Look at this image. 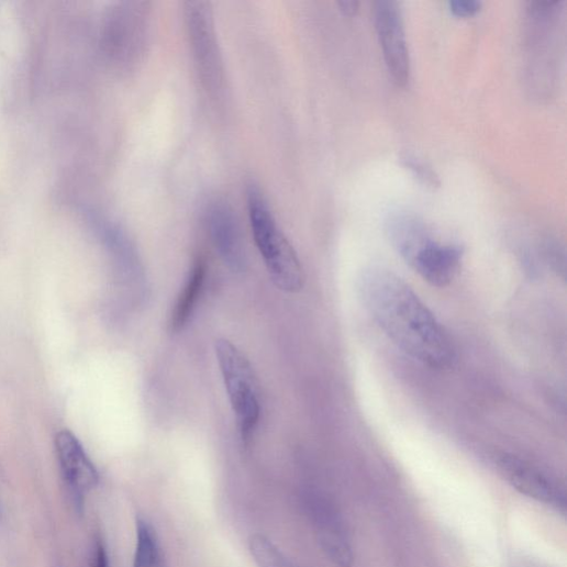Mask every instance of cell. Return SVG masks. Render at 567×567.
Instances as JSON below:
<instances>
[{
	"label": "cell",
	"instance_id": "5bb4252c",
	"mask_svg": "<svg viewBox=\"0 0 567 567\" xmlns=\"http://www.w3.org/2000/svg\"><path fill=\"white\" fill-rule=\"evenodd\" d=\"M449 9L455 16L468 19L479 13L481 3L477 0H453L449 3Z\"/></svg>",
	"mask_w": 567,
	"mask_h": 567
},
{
	"label": "cell",
	"instance_id": "9c48e42d",
	"mask_svg": "<svg viewBox=\"0 0 567 567\" xmlns=\"http://www.w3.org/2000/svg\"><path fill=\"white\" fill-rule=\"evenodd\" d=\"M499 468L504 478L520 493L557 510H565L564 490L540 469L518 457L508 455L499 459Z\"/></svg>",
	"mask_w": 567,
	"mask_h": 567
},
{
	"label": "cell",
	"instance_id": "8992f818",
	"mask_svg": "<svg viewBox=\"0 0 567 567\" xmlns=\"http://www.w3.org/2000/svg\"><path fill=\"white\" fill-rule=\"evenodd\" d=\"M187 22L193 55L201 77L209 87L218 88L222 80V66L208 4L201 2L189 3Z\"/></svg>",
	"mask_w": 567,
	"mask_h": 567
},
{
	"label": "cell",
	"instance_id": "30bf717a",
	"mask_svg": "<svg viewBox=\"0 0 567 567\" xmlns=\"http://www.w3.org/2000/svg\"><path fill=\"white\" fill-rule=\"evenodd\" d=\"M209 229L216 249L224 262L235 270H242L246 258L235 216L229 205L215 203L208 214Z\"/></svg>",
	"mask_w": 567,
	"mask_h": 567
},
{
	"label": "cell",
	"instance_id": "3957f363",
	"mask_svg": "<svg viewBox=\"0 0 567 567\" xmlns=\"http://www.w3.org/2000/svg\"><path fill=\"white\" fill-rule=\"evenodd\" d=\"M215 355L242 445L252 444L262 413L260 393L255 371L241 349L227 340L214 344Z\"/></svg>",
	"mask_w": 567,
	"mask_h": 567
},
{
	"label": "cell",
	"instance_id": "8fae6325",
	"mask_svg": "<svg viewBox=\"0 0 567 567\" xmlns=\"http://www.w3.org/2000/svg\"><path fill=\"white\" fill-rule=\"evenodd\" d=\"M207 263L204 259L199 258L190 271L185 290L173 312L170 321V329L173 332H180L189 322L203 291Z\"/></svg>",
	"mask_w": 567,
	"mask_h": 567
},
{
	"label": "cell",
	"instance_id": "7a4b0ae2",
	"mask_svg": "<svg viewBox=\"0 0 567 567\" xmlns=\"http://www.w3.org/2000/svg\"><path fill=\"white\" fill-rule=\"evenodd\" d=\"M246 198L253 237L270 280L282 292H301L305 276L296 249L278 227L260 190L249 186Z\"/></svg>",
	"mask_w": 567,
	"mask_h": 567
},
{
	"label": "cell",
	"instance_id": "7c38bea8",
	"mask_svg": "<svg viewBox=\"0 0 567 567\" xmlns=\"http://www.w3.org/2000/svg\"><path fill=\"white\" fill-rule=\"evenodd\" d=\"M133 567H165L164 555L154 526L145 519H136V546Z\"/></svg>",
	"mask_w": 567,
	"mask_h": 567
},
{
	"label": "cell",
	"instance_id": "ba28073f",
	"mask_svg": "<svg viewBox=\"0 0 567 567\" xmlns=\"http://www.w3.org/2000/svg\"><path fill=\"white\" fill-rule=\"evenodd\" d=\"M460 246L442 244L431 236L422 241L405 263L436 288H446L457 276L463 260Z\"/></svg>",
	"mask_w": 567,
	"mask_h": 567
},
{
	"label": "cell",
	"instance_id": "4fadbf2b",
	"mask_svg": "<svg viewBox=\"0 0 567 567\" xmlns=\"http://www.w3.org/2000/svg\"><path fill=\"white\" fill-rule=\"evenodd\" d=\"M401 160L404 167L408 168L423 184L431 187L440 186L438 178L427 166H424L422 163H419L415 158L410 156H404Z\"/></svg>",
	"mask_w": 567,
	"mask_h": 567
},
{
	"label": "cell",
	"instance_id": "2e32d148",
	"mask_svg": "<svg viewBox=\"0 0 567 567\" xmlns=\"http://www.w3.org/2000/svg\"><path fill=\"white\" fill-rule=\"evenodd\" d=\"M338 7L346 18H353L358 12L359 3L355 0H343V2H338Z\"/></svg>",
	"mask_w": 567,
	"mask_h": 567
},
{
	"label": "cell",
	"instance_id": "6da1fadb",
	"mask_svg": "<svg viewBox=\"0 0 567 567\" xmlns=\"http://www.w3.org/2000/svg\"><path fill=\"white\" fill-rule=\"evenodd\" d=\"M359 298L378 326L404 354L433 369H448L457 351L448 332L407 284L381 267L359 276Z\"/></svg>",
	"mask_w": 567,
	"mask_h": 567
},
{
	"label": "cell",
	"instance_id": "277c9868",
	"mask_svg": "<svg viewBox=\"0 0 567 567\" xmlns=\"http://www.w3.org/2000/svg\"><path fill=\"white\" fill-rule=\"evenodd\" d=\"M375 25L387 69L399 87L410 79V57L400 5L393 0L375 4Z\"/></svg>",
	"mask_w": 567,
	"mask_h": 567
},
{
	"label": "cell",
	"instance_id": "52a82bcc",
	"mask_svg": "<svg viewBox=\"0 0 567 567\" xmlns=\"http://www.w3.org/2000/svg\"><path fill=\"white\" fill-rule=\"evenodd\" d=\"M310 509L319 543L327 558L338 567H352L353 546L340 511L318 494L312 497Z\"/></svg>",
	"mask_w": 567,
	"mask_h": 567
},
{
	"label": "cell",
	"instance_id": "9a60e30c",
	"mask_svg": "<svg viewBox=\"0 0 567 567\" xmlns=\"http://www.w3.org/2000/svg\"><path fill=\"white\" fill-rule=\"evenodd\" d=\"M92 567H110L109 557L104 544L97 540L93 555H92Z\"/></svg>",
	"mask_w": 567,
	"mask_h": 567
},
{
	"label": "cell",
	"instance_id": "5b68a950",
	"mask_svg": "<svg viewBox=\"0 0 567 567\" xmlns=\"http://www.w3.org/2000/svg\"><path fill=\"white\" fill-rule=\"evenodd\" d=\"M55 451L64 481L80 511L99 483V472L79 440L67 430L55 437Z\"/></svg>",
	"mask_w": 567,
	"mask_h": 567
}]
</instances>
